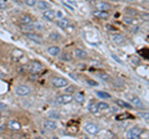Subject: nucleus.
Returning <instances> with one entry per match:
<instances>
[{
	"label": "nucleus",
	"mask_w": 149,
	"mask_h": 139,
	"mask_svg": "<svg viewBox=\"0 0 149 139\" xmlns=\"http://www.w3.org/2000/svg\"><path fill=\"white\" fill-rule=\"evenodd\" d=\"M76 91V86H68L66 90H65V93H72V92Z\"/></svg>",
	"instance_id": "obj_30"
},
{
	"label": "nucleus",
	"mask_w": 149,
	"mask_h": 139,
	"mask_svg": "<svg viewBox=\"0 0 149 139\" xmlns=\"http://www.w3.org/2000/svg\"><path fill=\"white\" fill-rule=\"evenodd\" d=\"M73 101V96H71L70 93H63V95H60L55 98V102L57 104H68Z\"/></svg>",
	"instance_id": "obj_1"
},
{
	"label": "nucleus",
	"mask_w": 149,
	"mask_h": 139,
	"mask_svg": "<svg viewBox=\"0 0 149 139\" xmlns=\"http://www.w3.org/2000/svg\"><path fill=\"white\" fill-rule=\"evenodd\" d=\"M85 131L88 134H92V136H96V134L100 133V127L95 123H86L85 124Z\"/></svg>",
	"instance_id": "obj_7"
},
{
	"label": "nucleus",
	"mask_w": 149,
	"mask_h": 139,
	"mask_svg": "<svg viewBox=\"0 0 149 139\" xmlns=\"http://www.w3.org/2000/svg\"><path fill=\"white\" fill-rule=\"evenodd\" d=\"M5 6H6L5 0H0V9H5Z\"/></svg>",
	"instance_id": "obj_32"
},
{
	"label": "nucleus",
	"mask_w": 149,
	"mask_h": 139,
	"mask_svg": "<svg viewBox=\"0 0 149 139\" xmlns=\"http://www.w3.org/2000/svg\"><path fill=\"white\" fill-rule=\"evenodd\" d=\"M93 16L98 17V19H102V20H106L109 17V13L104 11V10H96V11H93Z\"/></svg>",
	"instance_id": "obj_12"
},
{
	"label": "nucleus",
	"mask_w": 149,
	"mask_h": 139,
	"mask_svg": "<svg viewBox=\"0 0 149 139\" xmlns=\"http://www.w3.org/2000/svg\"><path fill=\"white\" fill-rule=\"evenodd\" d=\"M88 111H90L91 113H98V112H100L98 107H97V103H95L93 101L90 103V106H88Z\"/></svg>",
	"instance_id": "obj_23"
},
{
	"label": "nucleus",
	"mask_w": 149,
	"mask_h": 139,
	"mask_svg": "<svg viewBox=\"0 0 149 139\" xmlns=\"http://www.w3.org/2000/svg\"><path fill=\"white\" fill-rule=\"evenodd\" d=\"M56 11L54 10H51V9H47V10H44L42 11V17L45 20H47V21H54L56 19Z\"/></svg>",
	"instance_id": "obj_10"
},
{
	"label": "nucleus",
	"mask_w": 149,
	"mask_h": 139,
	"mask_svg": "<svg viewBox=\"0 0 149 139\" xmlns=\"http://www.w3.org/2000/svg\"><path fill=\"white\" fill-rule=\"evenodd\" d=\"M73 99L77 102V103H80V104H82V103H85V95L83 93H81V92H78V93H74V96H73Z\"/></svg>",
	"instance_id": "obj_20"
},
{
	"label": "nucleus",
	"mask_w": 149,
	"mask_h": 139,
	"mask_svg": "<svg viewBox=\"0 0 149 139\" xmlns=\"http://www.w3.org/2000/svg\"><path fill=\"white\" fill-rule=\"evenodd\" d=\"M124 21L127 22V24H132V22H133V20H130V17H125Z\"/></svg>",
	"instance_id": "obj_35"
},
{
	"label": "nucleus",
	"mask_w": 149,
	"mask_h": 139,
	"mask_svg": "<svg viewBox=\"0 0 149 139\" xmlns=\"http://www.w3.org/2000/svg\"><path fill=\"white\" fill-rule=\"evenodd\" d=\"M68 85V81L63 77H54L52 78V86L56 88H62V87H66Z\"/></svg>",
	"instance_id": "obj_6"
},
{
	"label": "nucleus",
	"mask_w": 149,
	"mask_h": 139,
	"mask_svg": "<svg viewBox=\"0 0 149 139\" xmlns=\"http://www.w3.org/2000/svg\"><path fill=\"white\" fill-rule=\"evenodd\" d=\"M8 128L13 132H19L21 129V124L17 122V120H10L8 124Z\"/></svg>",
	"instance_id": "obj_13"
},
{
	"label": "nucleus",
	"mask_w": 149,
	"mask_h": 139,
	"mask_svg": "<svg viewBox=\"0 0 149 139\" xmlns=\"http://www.w3.org/2000/svg\"><path fill=\"white\" fill-rule=\"evenodd\" d=\"M57 25L61 27V29H68L70 27V20L66 19V17H61V19L57 21Z\"/></svg>",
	"instance_id": "obj_17"
},
{
	"label": "nucleus",
	"mask_w": 149,
	"mask_h": 139,
	"mask_svg": "<svg viewBox=\"0 0 149 139\" xmlns=\"http://www.w3.org/2000/svg\"><path fill=\"white\" fill-rule=\"evenodd\" d=\"M96 9H97V10L109 11L111 4H109V3H107V1H98V3H96Z\"/></svg>",
	"instance_id": "obj_14"
},
{
	"label": "nucleus",
	"mask_w": 149,
	"mask_h": 139,
	"mask_svg": "<svg viewBox=\"0 0 149 139\" xmlns=\"http://www.w3.org/2000/svg\"><path fill=\"white\" fill-rule=\"evenodd\" d=\"M24 3L26 4L27 6H35L36 3H37V0H24Z\"/></svg>",
	"instance_id": "obj_29"
},
{
	"label": "nucleus",
	"mask_w": 149,
	"mask_h": 139,
	"mask_svg": "<svg viewBox=\"0 0 149 139\" xmlns=\"http://www.w3.org/2000/svg\"><path fill=\"white\" fill-rule=\"evenodd\" d=\"M97 96L101 97V98H104V99L111 98V95L107 93V92H97Z\"/></svg>",
	"instance_id": "obj_26"
},
{
	"label": "nucleus",
	"mask_w": 149,
	"mask_h": 139,
	"mask_svg": "<svg viewBox=\"0 0 149 139\" xmlns=\"http://www.w3.org/2000/svg\"><path fill=\"white\" fill-rule=\"evenodd\" d=\"M88 83L92 85V86H97V82H93V81H90V80H88Z\"/></svg>",
	"instance_id": "obj_36"
},
{
	"label": "nucleus",
	"mask_w": 149,
	"mask_h": 139,
	"mask_svg": "<svg viewBox=\"0 0 149 139\" xmlns=\"http://www.w3.org/2000/svg\"><path fill=\"white\" fill-rule=\"evenodd\" d=\"M36 6H37V9H39V10H41V11L47 10V9H51L50 3L45 1V0H39V1L36 3Z\"/></svg>",
	"instance_id": "obj_15"
},
{
	"label": "nucleus",
	"mask_w": 149,
	"mask_h": 139,
	"mask_svg": "<svg viewBox=\"0 0 149 139\" xmlns=\"http://www.w3.org/2000/svg\"><path fill=\"white\" fill-rule=\"evenodd\" d=\"M47 118L49 119H60V118H61V114H60L58 112H57V111H51V112L47 114Z\"/></svg>",
	"instance_id": "obj_22"
},
{
	"label": "nucleus",
	"mask_w": 149,
	"mask_h": 139,
	"mask_svg": "<svg viewBox=\"0 0 149 139\" xmlns=\"http://www.w3.org/2000/svg\"><path fill=\"white\" fill-rule=\"evenodd\" d=\"M73 56L76 57V58H80V60H85L87 57V52L85 50H82V49H76L73 51Z\"/></svg>",
	"instance_id": "obj_16"
},
{
	"label": "nucleus",
	"mask_w": 149,
	"mask_h": 139,
	"mask_svg": "<svg viewBox=\"0 0 149 139\" xmlns=\"http://www.w3.org/2000/svg\"><path fill=\"white\" fill-rule=\"evenodd\" d=\"M138 115H139V117H141L142 119L149 120V112H146V111H144V112H139Z\"/></svg>",
	"instance_id": "obj_27"
},
{
	"label": "nucleus",
	"mask_w": 149,
	"mask_h": 139,
	"mask_svg": "<svg viewBox=\"0 0 149 139\" xmlns=\"http://www.w3.org/2000/svg\"><path fill=\"white\" fill-rule=\"evenodd\" d=\"M128 1H134V0H128Z\"/></svg>",
	"instance_id": "obj_39"
},
{
	"label": "nucleus",
	"mask_w": 149,
	"mask_h": 139,
	"mask_svg": "<svg viewBox=\"0 0 149 139\" xmlns=\"http://www.w3.org/2000/svg\"><path fill=\"white\" fill-rule=\"evenodd\" d=\"M50 40H56V41H58V40H61V35H58L57 32H52V34L50 35Z\"/></svg>",
	"instance_id": "obj_28"
},
{
	"label": "nucleus",
	"mask_w": 149,
	"mask_h": 139,
	"mask_svg": "<svg viewBox=\"0 0 149 139\" xmlns=\"http://www.w3.org/2000/svg\"><path fill=\"white\" fill-rule=\"evenodd\" d=\"M97 107H98L100 111H107L109 108V104L107 102H100V103H97Z\"/></svg>",
	"instance_id": "obj_24"
},
{
	"label": "nucleus",
	"mask_w": 149,
	"mask_h": 139,
	"mask_svg": "<svg viewBox=\"0 0 149 139\" xmlns=\"http://www.w3.org/2000/svg\"><path fill=\"white\" fill-rule=\"evenodd\" d=\"M60 52H61V49H60L57 45H52V46H49V47H47V54L51 55L52 57L58 56Z\"/></svg>",
	"instance_id": "obj_11"
},
{
	"label": "nucleus",
	"mask_w": 149,
	"mask_h": 139,
	"mask_svg": "<svg viewBox=\"0 0 149 139\" xmlns=\"http://www.w3.org/2000/svg\"><path fill=\"white\" fill-rule=\"evenodd\" d=\"M142 133H143V129L141 127L136 126V127H132L128 131V137L132 138V139H138V138H141Z\"/></svg>",
	"instance_id": "obj_5"
},
{
	"label": "nucleus",
	"mask_w": 149,
	"mask_h": 139,
	"mask_svg": "<svg viewBox=\"0 0 149 139\" xmlns=\"http://www.w3.org/2000/svg\"><path fill=\"white\" fill-rule=\"evenodd\" d=\"M132 103L134 107H137V108H143V103H142V101L141 98H138V97H132Z\"/></svg>",
	"instance_id": "obj_21"
},
{
	"label": "nucleus",
	"mask_w": 149,
	"mask_h": 139,
	"mask_svg": "<svg viewBox=\"0 0 149 139\" xmlns=\"http://www.w3.org/2000/svg\"><path fill=\"white\" fill-rule=\"evenodd\" d=\"M15 93L17 96H20V97L29 96L31 93V87L27 86V85H19L15 88Z\"/></svg>",
	"instance_id": "obj_2"
},
{
	"label": "nucleus",
	"mask_w": 149,
	"mask_h": 139,
	"mask_svg": "<svg viewBox=\"0 0 149 139\" xmlns=\"http://www.w3.org/2000/svg\"><path fill=\"white\" fill-rule=\"evenodd\" d=\"M42 127L46 129V131H56L57 123H56L54 119H46V120H44Z\"/></svg>",
	"instance_id": "obj_9"
},
{
	"label": "nucleus",
	"mask_w": 149,
	"mask_h": 139,
	"mask_svg": "<svg viewBox=\"0 0 149 139\" xmlns=\"http://www.w3.org/2000/svg\"><path fill=\"white\" fill-rule=\"evenodd\" d=\"M116 102V104H118L120 108H133V106L130 104V103H128V102H125V101H122V99H116L114 101Z\"/></svg>",
	"instance_id": "obj_19"
},
{
	"label": "nucleus",
	"mask_w": 149,
	"mask_h": 139,
	"mask_svg": "<svg viewBox=\"0 0 149 139\" xmlns=\"http://www.w3.org/2000/svg\"><path fill=\"white\" fill-rule=\"evenodd\" d=\"M5 109H6V104L0 102V111H5Z\"/></svg>",
	"instance_id": "obj_33"
},
{
	"label": "nucleus",
	"mask_w": 149,
	"mask_h": 139,
	"mask_svg": "<svg viewBox=\"0 0 149 139\" xmlns=\"http://www.w3.org/2000/svg\"><path fill=\"white\" fill-rule=\"evenodd\" d=\"M52 1H54V0H52Z\"/></svg>",
	"instance_id": "obj_40"
},
{
	"label": "nucleus",
	"mask_w": 149,
	"mask_h": 139,
	"mask_svg": "<svg viewBox=\"0 0 149 139\" xmlns=\"http://www.w3.org/2000/svg\"><path fill=\"white\" fill-rule=\"evenodd\" d=\"M0 55H1V54H0Z\"/></svg>",
	"instance_id": "obj_41"
},
{
	"label": "nucleus",
	"mask_w": 149,
	"mask_h": 139,
	"mask_svg": "<svg viewBox=\"0 0 149 139\" xmlns=\"http://www.w3.org/2000/svg\"><path fill=\"white\" fill-rule=\"evenodd\" d=\"M32 21H34V20H32V17L30 15H27V14H25V15H22L20 17V22L22 25H29V24H31Z\"/></svg>",
	"instance_id": "obj_18"
},
{
	"label": "nucleus",
	"mask_w": 149,
	"mask_h": 139,
	"mask_svg": "<svg viewBox=\"0 0 149 139\" xmlns=\"http://www.w3.org/2000/svg\"><path fill=\"white\" fill-rule=\"evenodd\" d=\"M98 76H100L103 81H109V78H111L108 75H107V73H101V72H100V73H98Z\"/></svg>",
	"instance_id": "obj_31"
},
{
	"label": "nucleus",
	"mask_w": 149,
	"mask_h": 139,
	"mask_svg": "<svg viewBox=\"0 0 149 139\" xmlns=\"http://www.w3.org/2000/svg\"><path fill=\"white\" fill-rule=\"evenodd\" d=\"M111 40H112V42H114L116 45H122V44L125 42V36L122 35V34H118V32H116V34L111 35Z\"/></svg>",
	"instance_id": "obj_8"
},
{
	"label": "nucleus",
	"mask_w": 149,
	"mask_h": 139,
	"mask_svg": "<svg viewBox=\"0 0 149 139\" xmlns=\"http://www.w3.org/2000/svg\"><path fill=\"white\" fill-rule=\"evenodd\" d=\"M86 1H88V3H92V4H95V3H96V0H86Z\"/></svg>",
	"instance_id": "obj_37"
},
{
	"label": "nucleus",
	"mask_w": 149,
	"mask_h": 139,
	"mask_svg": "<svg viewBox=\"0 0 149 139\" xmlns=\"http://www.w3.org/2000/svg\"><path fill=\"white\" fill-rule=\"evenodd\" d=\"M25 38L29 39L30 41H32V42H35V44H42L44 42L42 36L36 34V32H25Z\"/></svg>",
	"instance_id": "obj_4"
},
{
	"label": "nucleus",
	"mask_w": 149,
	"mask_h": 139,
	"mask_svg": "<svg viewBox=\"0 0 149 139\" xmlns=\"http://www.w3.org/2000/svg\"><path fill=\"white\" fill-rule=\"evenodd\" d=\"M42 70H44V66L40 61H31L29 65V71L31 73H36L37 75V73H40Z\"/></svg>",
	"instance_id": "obj_3"
},
{
	"label": "nucleus",
	"mask_w": 149,
	"mask_h": 139,
	"mask_svg": "<svg viewBox=\"0 0 149 139\" xmlns=\"http://www.w3.org/2000/svg\"><path fill=\"white\" fill-rule=\"evenodd\" d=\"M111 1H120V0H111Z\"/></svg>",
	"instance_id": "obj_38"
},
{
	"label": "nucleus",
	"mask_w": 149,
	"mask_h": 139,
	"mask_svg": "<svg viewBox=\"0 0 149 139\" xmlns=\"http://www.w3.org/2000/svg\"><path fill=\"white\" fill-rule=\"evenodd\" d=\"M61 60H62V61H66V62L71 61V60H72V55L68 54V52H65V54L61 55Z\"/></svg>",
	"instance_id": "obj_25"
},
{
	"label": "nucleus",
	"mask_w": 149,
	"mask_h": 139,
	"mask_svg": "<svg viewBox=\"0 0 149 139\" xmlns=\"http://www.w3.org/2000/svg\"><path fill=\"white\" fill-rule=\"evenodd\" d=\"M112 57H113V58H114V60H116V61H117L118 63H123V62L119 60V57H117V56H116V55H112Z\"/></svg>",
	"instance_id": "obj_34"
}]
</instances>
